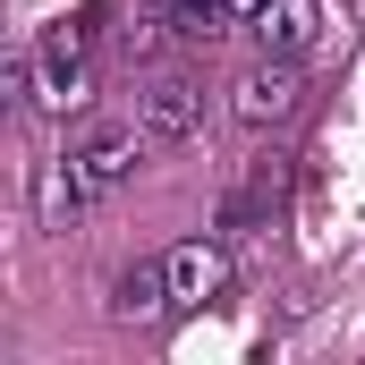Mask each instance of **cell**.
<instances>
[{"label": "cell", "mask_w": 365, "mask_h": 365, "mask_svg": "<svg viewBox=\"0 0 365 365\" xmlns=\"http://www.w3.org/2000/svg\"><path fill=\"white\" fill-rule=\"evenodd\" d=\"M26 93H34L51 119H68V110H86V102H93V77H86V26H51V34L26 51Z\"/></svg>", "instance_id": "6da1fadb"}, {"label": "cell", "mask_w": 365, "mask_h": 365, "mask_svg": "<svg viewBox=\"0 0 365 365\" xmlns=\"http://www.w3.org/2000/svg\"><path fill=\"white\" fill-rule=\"evenodd\" d=\"M297 102H306V68H297L289 51H264V60L230 86V119H238L247 136H264L280 119H297Z\"/></svg>", "instance_id": "7a4b0ae2"}, {"label": "cell", "mask_w": 365, "mask_h": 365, "mask_svg": "<svg viewBox=\"0 0 365 365\" xmlns=\"http://www.w3.org/2000/svg\"><path fill=\"white\" fill-rule=\"evenodd\" d=\"M145 145H153L145 128H93L86 145L68 153V170L86 179V195H119V187L145 170Z\"/></svg>", "instance_id": "3957f363"}, {"label": "cell", "mask_w": 365, "mask_h": 365, "mask_svg": "<svg viewBox=\"0 0 365 365\" xmlns=\"http://www.w3.org/2000/svg\"><path fill=\"white\" fill-rule=\"evenodd\" d=\"M136 128H145L153 145H187V136L204 128V86L179 77V68H162L153 86L136 93Z\"/></svg>", "instance_id": "277c9868"}, {"label": "cell", "mask_w": 365, "mask_h": 365, "mask_svg": "<svg viewBox=\"0 0 365 365\" xmlns=\"http://www.w3.org/2000/svg\"><path fill=\"white\" fill-rule=\"evenodd\" d=\"M162 272H170V297L179 306H212V297H230V247L221 238H179L170 255H162Z\"/></svg>", "instance_id": "5b68a950"}, {"label": "cell", "mask_w": 365, "mask_h": 365, "mask_svg": "<svg viewBox=\"0 0 365 365\" xmlns=\"http://www.w3.org/2000/svg\"><path fill=\"white\" fill-rule=\"evenodd\" d=\"M179 297H170V272L162 264H136V272H119V289H110V314L119 323H162Z\"/></svg>", "instance_id": "8992f818"}, {"label": "cell", "mask_w": 365, "mask_h": 365, "mask_svg": "<svg viewBox=\"0 0 365 365\" xmlns=\"http://www.w3.org/2000/svg\"><path fill=\"white\" fill-rule=\"evenodd\" d=\"M314 34H323V0H272V9L255 17V43H264V51H289V60H297Z\"/></svg>", "instance_id": "52a82bcc"}, {"label": "cell", "mask_w": 365, "mask_h": 365, "mask_svg": "<svg viewBox=\"0 0 365 365\" xmlns=\"http://www.w3.org/2000/svg\"><path fill=\"white\" fill-rule=\"evenodd\" d=\"M179 43H221L230 34V0H145Z\"/></svg>", "instance_id": "ba28073f"}, {"label": "cell", "mask_w": 365, "mask_h": 365, "mask_svg": "<svg viewBox=\"0 0 365 365\" xmlns=\"http://www.w3.org/2000/svg\"><path fill=\"white\" fill-rule=\"evenodd\" d=\"M264 9H272V0H230V17H238V26H255Z\"/></svg>", "instance_id": "9c48e42d"}]
</instances>
